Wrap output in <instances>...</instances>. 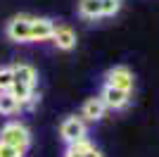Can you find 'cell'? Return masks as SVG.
<instances>
[{"label": "cell", "instance_id": "4", "mask_svg": "<svg viewBox=\"0 0 159 157\" xmlns=\"http://www.w3.org/2000/svg\"><path fill=\"white\" fill-rule=\"evenodd\" d=\"M0 143H7L12 148H17V150L26 152L29 145H31V131L26 129V124L12 119V121L0 126Z\"/></svg>", "mask_w": 159, "mask_h": 157}, {"label": "cell", "instance_id": "6", "mask_svg": "<svg viewBox=\"0 0 159 157\" xmlns=\"http://www.w3.org/2000/svg\"><path fill=\"white\" fill-rule=\"evenodd\" d=\"M133 72L128 67L119 64V67H112L109 72L105 74V86H112V88H121V91H133Z\"/></svg>", "mask_w": 159, "mask_h": 157}, {"label": "cell", "instance_id": "3", "mask_svg": "<svg viewBox=\"0 0 159 157\" xmlns=\"http://www.w3.org/2000/svg\"><path fill=\"white\" fill-rule=\"evenodd\" d=\"M124 7V0H79V14L83 19H107L119 14Z\"/></svg>", "mask_w": 159, "mask_h": 157}, {"label": "cell", "instance_id": "2", "mask_svg": "<svg viewBox=\"0 0 159 157\" xmlns=\"http://www.w3.org/2000/svg\"><path fill=\"white\" fill-rule=\"evenodd\" d=\"M12 69H14L12 93L19 98L21 107H24V102H26L33 93H36V88H38V72H36V67L26 64V62H17V64H12Z\"/></svg>", "mask_w": 159, "mask_h": 157}, {"label": "cell", "instance_id": "14", "mask_svg": "<svg viewBox=\"0 0 159 157\" xmlns=\"http://www.w3.org/2000/svg\"><path fill=\"white\" fill-rule=\"evenodd\" d=\"M86 157H105V155H102V152H100L98 148H90V150L86 152Z\"/></svg>", "mask_w": 159, "mask_h": 157}, {"label": "cell", "instance_id": "8", "mask_svg": "<svg viewBox=\"0 0 159 157\" xmlns=\"http://www.w3.org/2000/svg\"><path fill=\"white\" fill-rule=\"evenodd\" d=\"M76 31H74L71 26H66V24H57L55 26V33H52V45L57 48V50H74L76 48Z\"/></svg>", "mask_w": 159, "mask_h": 157}, {"label": "cell", "instance_id": "1", "mask_svg": "<svg viewBox=\"0 0 159 157\" xmlns=\"http://www.w3.org/2000/svg\"><path fill=\"white\" fill-rule=\"evenodd\" d=\"M55 21L48 17H33V14H17L5 24V36L12 43H45L52 40Z\"/></svg>", "mask_w": 159, "mask_h": 157}, {"label": "cell", "instance_id": "10", "mask_svg": "<svg viewBox=\"0 0 159 157\" xmlns=\"http://www.w3.org/2000/svg\"><path fill=\"white\" fill-rule=\"evenodd\" d=\"M24 110L19 98L12 91H0V117H14Z\"/></svg>", "mask_w": 159, "mask_h": 157}, {"label": "cell", "instance_id": "7", "mask_svg": "<svg viewBox=\"0 0 159 157\" xmlns=\"http://www.w3.org/2000/svg\"><path fill=\"white\" fill-rule=\"evenodd\" d=\"M100 98L107 105V110H126L131 102V91H121V88H112V86H102Z\"/></svg>", "mask_w": 159, "mask_h": 157}, {"label": "cell", "instance_id": "11", "mask_svg": "<svg viewBox=\"0 0 159 157\" xmlns=\"http://www.w3.org/2000/svg\"><path fill=\"white\" fill-rule=\"evenodd\" d=\"M90 148H95L88 138H83V140H76V143H69L64 150V157H86V152L90 150Z\"/></svg>", "mask_w": 159, "mask_h": 157}, {"label": "cell", "instance_id": "5", "mask_svg": "<svg viewBox=\"0 0 159 157\" xmlns=\"http://www.w3.org/2000/svg\"><path fill=\"white\" fill-rule=\"evenodd\" d=\"M60 136L66 145L76 143V140H83V138H88V121L81 114H69L60 124Z\"/></svg>", "mask_w": 159, "mask_h": 157}, {"label": "cell", "instance_id": "13", "mask_svg": "<svg viewBox=\"0 0 159 157\" xmlns=\"http://www.w3.org/2000/svg\"><path fill=\"white\" fill-rule=\"evenodd\" d=\"M0 157H24V152L12 148V145H7V143H0Z\"/></svg>", "mask_w": 159, "mask_h": 157}, {"label": "cell", "instance_id": "12", "mask_svg": "<svg viewBox=\"0 0 159 157\" xmlns=\"http://www.w3.org/2000/svg\"><path fill=\"white\" fill-rule=\"evenodd\" d=\"M14 86V69L12 64H2L0 67V91H12Z\"/></svg>", "mask_w": 159, "mask_h": 157}, {"label": "cell", "instance_id": "9", "mask_svg": "<svg viewBox=\"0 0 159 157\" xmlns=\"http://www.w3.org/2000/svg\"><path fill=\"white\" fill-rule=\"evenodd\" d=\"M107 105L102 102V98H88L86 102H83V107H81V117L86 119V121H100V119L107 117Z\"/></svg>", "mask_w": 159, "mask_h": 157}]
</instances>
